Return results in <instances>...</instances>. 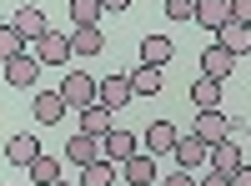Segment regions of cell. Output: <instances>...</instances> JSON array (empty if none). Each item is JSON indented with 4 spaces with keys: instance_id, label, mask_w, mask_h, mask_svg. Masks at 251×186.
Here are the masks:
<instances>
[{
    "instance_id": "cell-1",
    "label": "cell",
    "mask_w": 251,
    "mask_h": 186,
    "mask_svg": "<svg viewBox=\"0 0 251 186\" xmlns=\"http://www.w3.org/2000/svg\"><path fill=\"white\" fill-rule=\"evenodd\" d=\"M55 96L66 101V111H86V106H96V76L71 71L66 80H60V91H55Z\"/></svg>"
},
{
    "instance_id": "cell-2",
    "label": "cell",
    "mask_w": 251,
    "mask_h": 186,
    "mask_svg": "<svg viewBox=\"0 0 251 186\" xmlns=\"http://www.w3.org/2000/svg\"><path fill=\"white\" fill-rule=\"evenodd\" d=\"M35 80H40V60H35L30 51H20V55L5 60V86H15V91H35Z\"/></svg>"
},
{
    "instance_id": "cell-3",
    "label": "cell",
    "mask_w": 251,
    "mask_h": 186,
    "mask_svg": "<svg viewBox=\"0 0 251 186\" xmlns=\"http://www.w3.org/2000/svg\"><path fill=\"white\" fill-rule=\"evenodd\" d=\"M141 151V141H136V131H121V126H111L106 136H100V156L111 161V166H121L126 156H136Z\"/></svg>"
},
{
    "instance_id": "cell-4",
    "label": "cell",
    "mask_w": 251,
    "mask_h": 186,
    "mask_svg": "<svg viewBox=\"0 0 251 186\" xmlns=\"http://www.w3.org/2000/svg\"><path fill=\"white\" fill-rule=\"evenodd\" d=\"M30 55L40 60V66H66V60H71V35H60V30H46V35L35 40V51H30Z\"/></svg>"
},
{
    "instance_id": "cell-5",
    "label": "cell",
    "mask_w": 251,
    "mask_h": 186,
    "mask_svg": "<svg viewBox=\"0 0 251 186\" xmlns=\"http://www.w3.org/2000/svg\"><path fill=\"white\" fill-rule=\"evenodd\" d=\"M131 186H156L161 181V171H156V156H146V151H136V156H126L121 166H116Z\"/></svg>"
},
{
    "instance_id": "cell-6",
    "label": "cell",
    "mask_w": 251,
    "mask_h": 186,
    "mask_svg": "<svg viewBox=\"0 0 251 186\" xmlns=\"http://www.w3.org/2000/svg\"><path fill=\"white\" fill-rule=\"evenodd\" d=\"M176 136H181V131L171 126V121H151V126H146V131H141L136 141L146 146V156H166V151L176 146Z\"/></svg>"
},
{
    "instance_id": "cell-7",
    "label": "cell",
    "mask_w": 251,
    "mask_h": 186,
    "mask_svg": "<svg viewBox=\"0 0 251 186\" xmlns=\"http://www.w3.org/2000/svg\"><path fill=\"white\" fill-rule=\"evenodd\" d=\"M100 156V136H86V131H75V136H66V166H91V161Z\"/></svg>"
},
{
    "instance_id": "cell-8",
    "label": "cell",
    "mask_w": 251,
    "mask_h": 186,
    "mask_svg": "<svg viewBox=\"0 0 251 186\" xmlns=\"http://www.w3.org/2000/svg\"><path fill=\"white\" fill-rule=\"evenodd\" d=\"M96 101L106 111H121V106H131V86H126V76H106V80H96Z\"/></svg>"
},
{
    "instance_id": "cell-9",
    "label": "cell",
    "mask_w": 251,
    "mask_h": 186,
    "mask_svg": "<svg viewBox=\"0 0 251 186\" xmlns=\"http://www.w3.org/2000/svg\"><path fill=\"white\" fill-rule=\"evenodd\" d=\"M191 136L206 141V146H216V141L231 136V121H226L221 111H201V116H196V126H191Z\"/></svg>"
},
{
    "instance_id": "cell-10",
    "label": "cell",
    "mask_w": 251,
    "mask_h": 186,
    "mask_svg": "<svg viewBox=\"0 0 251 186\" xmlns=\"http://www.w3.org/2000/svg\"><path fill=\"white\" fill-rule=\"evenodd\" d=\"M206 161H211V171H221V176H231L236 166H246V161H241V146H236L231 136L216 141V146H206Z\"/></svg>"
},
{
    "instance_id": "cell-11",
    "label": "cell",
    "mask_w": 251,
    "mask_h": 186,
    "mask_svg": "<svg viewBox=\"0 0 251 186\" xmlns=\"http://www.w3.org/2000/svg\"><path fill=\"white\" fill-rule=\"evenodd\" d=\"M231 71H236V55L231 51H221V46H206L201 51V76L206 80H226Z\"/></svg>"
},
{
    "instance_id": "cell-12",
    "label": "cell",
    "mask_w": 251,
    "mask_h": 186,
    "mask_svg": "<svg viewBox=\"0 0 251 186\" xmlns=\"http://www.w3.org/2000/svg\"><path fill=\"white\" fill-rule=\"evenodd\" d=\"M10 26H15V35H20V40H40V35L50 30V26H46V15H40V5H20Z\"/></svg>"
},
{
    "instance_id": "cell-13",
    "label": "cell",
    "mask_w": 251,
    "mask_h": 186,
    "mask_svg": "<svg viewBox=\"0 0 251 186\" xmlns=\"http://www.w3.org/2000/svg\"><path fill=\"white\" fill-rule=\"evenodd\" d=\"M35 156H40V136L20 131V136H10V141H5V161H10V166H30Z\"/></svg>"
},
{
    "instance_id": "cell-14",
    "label": "cell",
    "mask_w": 251,
    "mask_h": 186,
    "mask_svg": "<svg viewBox=\"0 0 251 186\" xmlns=\"http://www.w3.org/2000/svg\"><path fill=\"white\" fill-rule=\"evenodd\" d=\"M30 111H35V121H40V126H60V116H66V101H60L55 91H35Z\"/></svg>"
},
{
    "instance_id": "cell-15",
    "label": "cell",
    "mask_w": 251,
    "mask_h": 186,
    "mask_svg": "<svg viewBox=\"0 0 251 186\" xmlns=\"http://www.w3.org/2000/svg\"><path fill=\"white\" fill-rule=\"evenodd\" d=\"M191 20L206 26V30H221L226 20H231V10H226V0H196V5H191Z\"/></svg>"
},
{
    "instance_id": "cell-16",
    "label": "cell",
    "mask_w": 251,
    "mask_h": 186,
    "mask_svg": "<svg viewBox=\"0 0 251 186\" xmlns=\"http://www.w3.org/2000/svg\"><path fill=\"white\" fill-rule=\"evenodd\" d=\"M171 156H176V166H181V171H196L201 161H206V141H196V136H176Z\"/></svg>"
},
{
    "instance_id": "cell-17",
    "label": "cell",
    "mask_w": 251,
    "mask_h": 186,
    "mask_svg": "<svg viewBox=\"0 0 251 186\" xmlns=\"http://www.w3.org/2000/svg\"><path fill=\"white\" fill-rule=\"evenodd\" d=\"M216 35H221L216 46H221V51H231V55H246V51H251V26H241V20H226Z\"/></svg>"
},
{
    "instance_id": "cell-18",
    "label": "cell",
    "mask_w": 251,
    "mask_h": 186,
    "mask_svg": "<svg viewBox=\"0 0 251 186\" xmlns=\"http://www.w3.org/2000/svg\"><path fill=\"white\" fill-rule=\"evenodd\" d=\"M100 51H106L100 26H75L71 30V55H100Z\"/></svg>"
},
{
    "instance_id": "cell-19",
    "label": "cell",
    "mask_w": 251,
    "mask_h": 186,
    "mask_svg": "<svg viewBox=\"0 0 251 186\" xmlns=\"http://www.w3.org/2000/svg\"><path fill=\"white\" fill-rule=\"evenodd\" d=\"M171 55H176L171 35H146V40H141V60H146V66H156V71H161Z\"/></svg>"
},
{
    "instance_id": "cell-20",
    "label": "cell",
    "mask_w": 251,
    "mask_h": 186,
    "mask_svg": "<svg viewBox=\"0 0 251 186\" xmlns=\"http://www.w3.org/2000/svg\"><path fill=\"white\" fill-rule=\"evenodd\" d=\"M126 86H131V96H156V91H161V71L141 60V66H136L131 76H126Z\"/></svg>"
},
{
    "instance_id": "cell-21",
    "label": "cell",
    "mask_w": 251,
    "mask_h": 186,
    "mask_svg": "<svg viewBox=\"0 0 251 186\" xmlns=\"http://www.w3.org/2000/svg\"><path fill=\"white\" fill-rule=\"evenodd\" d=\"M80 131H86V136H106V131H111V111L100 106V101L86 106V111H80Z\"/></svg>"
},
{
    "instance_id": "cell-22",
    "label": "cell",
    "mask_w": 251,
    "mask_h": 186,
    "mask_svg": "<svg viewBox=\"0 0 251 186\" xmlns=\"http://www.w3.org/2000/svg\"><path fill=\"white\" fill-rule=\"evenodd\" d=\"M111 181H116V166L106 156H96L91 166H80V186H111Z\"/></svg>"
},
{
    "instance_id": "cell-23",
    "label": "cell",
    "mask_w": 251,
    "mask_h": 186,
    "mask_svg": "<svg viewBox=\"0 0 251 186\" xmlns=\"http://www.w3.org/2000/svg\"><path fill=\"white\" fill-rule=\"evenodd\" d=\"M55 176H66V161H55V156H35V161H30V181L50 186Z\"/></svg>"
},
{
    "instance_id": "cell-24",
    "label": "cell",
    "mask_w": 251,
    "mask_h": 186,
    "mask_svg": "<svg viewBox=\"0 0 251 186\" xmlns=\"http://www.w3.org/2000/svg\"><path fill=\"white\" fill-rule=\"evenodd\" d=\"M191 101H196V111H216V101H221V80H196L191 86Z\"/></svg>"
},
{
    "instance_id": "cell-25",
    "label": "cell",
    "mask_w": 251,
    "mask_h": 186,
    "mask_svg": "<svg viewBox=\"0 0 251 186\" xmlns=\"http://www.w3.org/2000/svg\"><path fill=\"white\" fill-rule=\"evenodd\" d=\"M100 15H106L100 0H71V20L75 26H100Z\"/></svg>"
},
{
    "instance_id": "cell-26",
    "label": "cell",
    "mask_w": 251,
    "mask_h": 186,
    "mask_svg": "<svg viewBox=\"0 0 251 186\" xmlns=\"http://www.w3.org/2000/svg\"><path fill=\"white\" fill-rule=\"evenodd\" d=\"M25 51V40L15 35V26H0V60H10V55H20Z\"/></svg>"
},
{
    "instance_id": "cell-27",
    "label": "cell",
    "mask_w": 251,
    "mask_h": 186,
    "mask_svg": "<svg viewBox=\"0 0 251 186\" xmlns=\"http://www.w3.org/2000/svg\"><path fill=\"white\" fill-rule=\"evenodd\" d=\"M191 5H196V0H166V15H171V20H191Z\"/></svg>"
},
{
    "instance_id": "cell-28",
    "label": "cell",
    "mask_w": 251,
    "mask_h": 186,
    "mask_svg": "<svg viewBox=\"0 0 251 186\" xmlns=\"http://www.w3.org/2000/svg\"><path fill=\"white\" fill-rule=\"evenodd\" d=\"M226 10H231V20L246 26V20H251V0H226Z\"/></svg>"
},
{
    "instance_id": "cell-29",
    "label": "cell",
    "mask_w": 251,
    "mask_h": 186,
    "mask_svg": "<svg viewBox=\"0 0 251 186\" xmlns=\"http://www.w3.org/2000/svg\"><path fill=\"white\" fill-rule=\"evenodd\" d=\"M156 186H196V176L191 171H176V176H161Z\"/></svg>"
},
{
    "instance_id": "cell-30",
    "label": "cell",
    "mask_w": 251,
    "mask_h": 186,
    "mask_svg": "<svg viewBox=\"0 0 251 186\" xmlns=\"http://www.w3.org/2000/svg\"><path fill=\"white\" fill-rule=\"evenodd\" d=\"M226 181H231V186H251V171H246V166H236V171L226 176Z\"/></svg>"
},
{
    "instance_id": "cell-31",
    "label": "cell",
    "mask_w": 251,
    "mask_h": 186,
    "mask_svg": "<svg viewBox=\"0 0 251 186\" xmlns=\"http://www.w3.org/2000/svg\"><path fill=\"white\" fill-rule=\"evenodd\" d=\"M126 5H131V0H100V10H106V15H121Z\"/></svg>"
},
{
    "instance_id": "cell-32",
    "label": "cell",
    "mask_w": 251,
    "mask_h": 186,
    "mask_svg": "<svg viewBox=\"0 0 251 186\" xmlns=\"http://www.w3.org/2000/svg\"><path fill=\"white\" fill-rule=\"evenodd\" d=\"M196 186H231V181H226V176H221V171H211V176H201V181H196Z\"/></svg>"
},
{
    "instance_id": "cell-33",
    "label": "cell",
    "mask_w": 251,
    "mask_h": 186,
    "mask_svg": "<svg viewBox=\"0 0 251 186\" xmlns=\"http://www.w3.org/2000/svg\"><path fill=\"white\" fill-rule=\"evenodd\" d=\"M50 186H75V181H71V176H55V181H50Z\"/></svg>"
}]
</instances>
